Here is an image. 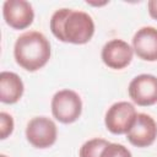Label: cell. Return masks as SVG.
I'll use <instances>...</instances> for the list:
<instances>
[{
  "label": "cell",
  "instance_id": "cell-1",
  "mask_svg": "<svg viewBox=\"0 0 157 157\" xmlns=\"http://www.w3.org/2000/svg\"><path fill=\"white\" fill-rule=\"evenodd\" d=\"M53 36L64 43L86 44L94 34L93 18L85 11L74 9H59L50 17Z\"/></svg>",
  "mask_w": 157,
  "mask_h": 157
},
{
  "label": "cell",
  "instance_id": "cell-13",
  "mask_svg": "<svg viewBox=\"0 0 157 157\" xmlns=\"http://www.w3.org/2000/svg\"><path fill=\"white\" fill-rule=\"evenodd\" d=\"M101 157H132L130 150L121 144L109 142L103 150Z\"/></svg>",
  "mask_w": 157,
  "mask_h": 157
},
{
  "label": "cell",
  "instance_id": "cell-9",
  "mask_svg": "<svg viewBox=\"0 0 157 157\" xmlns=\"http://www.w3.org/2000/svg\"><path fill=\"white\" fill-rule=\"evenodd\" d=\"M134 55V49L130 44L123 39H110L102 48V61L110 69L121 70L126 67Z\"/></svg>",
  "mask_w": 157,
  "mask_h": 157
},
{
  "label": "cell",
  "instance_id": "cell-14",
  "mask_svg": "<svg viewBox=\"0 0 157 157\" xmlns=\"http://www.w3.org/2000/svg\"><path fill=\"white\" fill-rule=\"evenodd\" d=\"M13 119L12 117L6 113V112H1L0 113V139L5 140L7 136H10L13 131Z\"/></svg>",
  "mask_w": 157,
  "mask_h": 157
},
{
  "label": "cell",
  "instance_id": "cell-12",
  "mask_svg": "<svg viewBox=\"0 0 157 157\" xmlns=\"http://www.w3.org/2000/svg\"><path fill=\"white\" fill-rule=\"evenodd\" d=\"M108 144L109 141H107L105 139H101V137L91 139L80 147L78 156L80 157H101L103 150Z\"/></svg>",
  "mask_w": 157,
  "mask_h": 157
},
{
  "label": "cell",
  "instance_id": "cell-6",
  "mask_svg": "<svg viewBox=\"0 0 157 157\" xmlns=\"http://www.w3.org/2000/svg\"><path fill=\"white\" fill-rule=\"evenodd\" d=\"M129 97L134 103L141 107H148L157 103V76L141 74L135 76L128 87Z\"/></svg>",
  "mask_w": 157,
  "mask_h": 157
},
{
  "label": "cell",
  "instance_id": "cell-3",
  "mask_svg": "<svg viewBox=\"0 0 157 157\" xmlns=\"http://www.w3.org/2000/svg\"><path fill=\"white\" fill-rule=\"evenodd\" d=\"M52 114L63 123L71 124L76 121L82 113V101L77 92L65 88L58 91L52 98Z\"/></svg>",
  "mask_w": 157,
  "mask_h": 157
},
{
  "label": "cell",
  "instance_id": "cell-15",
  "mask_svg": "<svg viewBox=\"0 0 157 157\" xmlns=\"http://www.w3.org/2000/svg\"><path fill=\"white\" fill-rule=\"evenodd\" d=\"M147 9H148V13L152 18L157 20V0H150L147 2Z\"/></svg>",
  "mask_w": 157,
  "mask_h": 157
},
{
  "label": "cell",
  "instance_id": "cell-16",
  "mask_svg": "<svg viewBox=\"0 0 157 157\" xmlns=\"http://www.w3.org/2000/svg\"><path fill=\"white\" fill-rule=\"evenodd\" d=\"M0 157H7V156H5V155H0Z\"/></svg>",
  "mask_w": 157,
  "mask_h": 157
},
{
  "label": "cell",
  "instance_id": "cell-2",
  "mask_svg": "<svg viewBox=\"0 0 157 157\" xmlns=\"http://www.w3.org/2000/svg\"><path fill=\"white\" fill-rule=\"evenodd\" d=\"M50 43L40 32H25L15 42V60L22 69L29 72H34L45 66L50 59Z\"/></svg>",
  "mask_w": 157,
  "mask_h": 157
},
{
  "label": "cell",
  "instance_id": "cell-8",
  "mask_svg": "<svg viewBox=\"0 0 157 157\" xmlns=\"http://www.w3.org/2000/svg\"><path fill=\"white\" fill-rule=\"evenodd\" d=\"M2 16L7 26L13 29H25L34 20L32 5L26 0H6L2 5Z\"/></svg>",
  "mask_w": 157,
  "mask_h": 157
},
{
  "label": "cell",
  "instance_id": "cell-10",
  "mask_svg": "<svg viewBox=\"0 0 157 157\" xmlns=\"http://www.w3.org/2000/svg\"><path fill=\"white\" fill-rule=\"evenodd\" d=\"M134 53L145 61H157V28L145 26L132 37Z\"/></svg>",
  "mask_w": 157,
  "mask_h": 157
},
{
  "label": "cell",
  "instance_id": "cell-5",
  "mask_svg": "<svg viewBox=\"0 0 157 157\" xmlns=\"http://www.w3.org/2000/svg\"><path fill=\"white\" fill-rule=\"evenodd\" d=\"M58 137L55 123L47 117L32 118L26 126V139L36 148H48L53 146Z\"/></svg>",
  "mask_w": 157,
  "mask_h": 157
},
{
  "label": "cell",
  "instance_id": "cell-11",
  "mask_svg": "<svg viewBox=\"0 0 157 157\" xmlns=\"http://www.w3.org/2000/svg\"><path fill=\"white\" fill-rule=\"evenodd\" d=\"M25 91L21 77L12 71H1L0 74V101L6 104L17 103Z\"/></svg>",
  "mask_w": 157,
  "mask_h": 157
},
{
  "label": "cell",
  "instance_id": "cell-4",
  "mask_svg": "<svg viewBox=\"0 0 157 157\" xmlns=\"http://www.w3.org/2000/svg\"><path fill=\"white\" fill-rule=\"evenodd\" d=\"M137 112L130 102L120 101L113 103L105 112V128L115 135L126 134L136 119Z\"/></svg>",
  "mask_w": 157,
  "mask_h": 157
},
{
  "label": "cell",
  "instance_id": "cell-7",
  "mask_svg": "<svg viewBox=\"0 0 157 157\" xmlns=\"http://www.w3.org/2000/svg\"><path fill=\"white\" fill-rule=\"evenodd\" d=\"M126 139L136 147L151 146L157 139L156 120L146 113H137L134 124L126 132Z\"/></svg>",
  "mask_w": 157,
  "mask_h": 157
}]
</instances>
